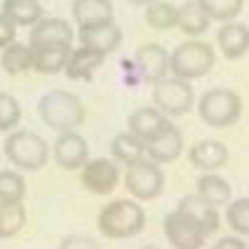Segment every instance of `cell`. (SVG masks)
Returning a JSON list of instances; mask_svg holds the SVG:
<instances>
[{
    "label": "cell",
    "instance_id": "277c9868",
    "mask_svg": "<svg viewBox=\"0 0 249 249\" xmlns=\"http://www.w3.org/2000/svg\"><path fill=\"white\" fill-rule=\"evenodd\" d=\"M215 67V50L205 40H188L178 45L170 54V72L180 79H202Z\"/></svg>",
    "mask_w": 249,
    "mask_h": 249
},
{
    "label": "cell",
    "instance_id": "5bb4252c",
    "mask_svg": "<svg viewBox=\"0 0 249 249\" xmlns=\"http://www.w3.org/2000/svg\"><path fill=\"white\" fill-rule=\"evenodd\" d=\"M146 153L153 163H173L178 156L183 153V133L178 131V126H168L165 131H160L158 136H153L151 141H146Z\"/></svg>",
    "mask_w": 249,
    "mask_h": 249
},
{
    "label": "cell",
    "instance_id": "44dd1931",
    "mask_svg": "<svg viewBox=\"0 0 249 249\" xmlns=\"http://www.w3.org/2000/svg\"><path fill=\"white\" fill-rule=\"evenodd\" d=\"M72 40H74V30L69 25V20L62 18H40L30 30V45H37V42L72 45Z\"/></svg>",
    "mask_w": 249,
    "mask_h": 249
},
{
    "label": "cell",
    "instance_id": "d590c367",
    "mask_svg": "<svg viewBox=\"0 0 249 249\" xmlns=\"http://www.w3.org/2000/svg\"><path fill=\"white\" fill-rule=\"evenodd\" d=\"M131 5H148V3H153V0H128Z\"/></svg>",
    "mask_w": 249,
    "mask_h": 249
},
{
    "label": "cell",
    "instance_id": "ba28073f",
    "mask_svg": "<svg viewBox=\"0 0 249 249\" xmlns=\"http://www.w3.org/2000/svg\"><path fill=\"white\" fill-rule=\"evenodd\" d=\"M163 232H165L168 242L175 249H200L205 244V239H207L202 227L190 215H185L183 210H173L170 215H165Z\"/></svg>",
    "mask_w": 249,
    "mask_h": 249
},
{
    "label": "cell",
    "instance_id": "30bf717a",
    "mask_svg": "<svg viewBox=\"0 0 249 249\" xmlns=\"http://www.w3.org/2000/svg\"><path fill=\"white\" fill-rule=\"evenodd\" d=\"M52 156H54V163L59 168L79 170L89 160V146H87L84 136H79L77 131H64L52 143Z\"/></svg>",
    "mask_w": 249,
    "mask_h": 249
},
{
    "label": "cell",
    "instance_id": "7a4b0ae2",
    "mask_svg": "<svg viewBox=\"0 0 249 249\" xmlns=\"http://www.w3.org/2000/svg\"><path fill=\"white\" fill-rule=\"evenodd\" d=\"M37 111L45 126L64 133V131H74L84 124L87 111H84V104L79 101V96L69 94L64 89H54L47 91L40 104H37Z\"/></svg>",
    "mask_w": 249,
    "mask_h": 249
},
{
    "label": "cell",
    "instance_id": "f1b7e54d",
    "mask_svg": "<svg viewBox=\"0 0 249 249\" xmlns=\"http://www.w3.org/2000/svg\"><path fill=\"white\" fill-rule=\"evenodd\" d=\"M25 193V178L18 170H0V202H22Z\"/></svg>",
    "mask_w": 249,
    "mask_h": 249
},
{
    "label": "cell",
    "instance_id": "d6986e66",
    "mask_svg": "<svg viewBox=\"0 0 249 249\" xmlns=\"http://www.w3.org/2000/svg\"><path fill=\"white\" fill-rule=\"evenodd\" d=\"M170 126L168 116L160 114L158 109H148V106H141V109H136L131 116H128V131L141 138L146 143V141H151L153 136H158L160 131H165Z\"/></svg>",
    "mask_w": 249,
    "mask_h": 249
},
{
    "label": "cell",
    "instance_id": "603a6c76",
    "mask_svg": "<svg viewBox=\"0 0 249 249\" xmlns=\"http://www.w3.org/2000/svg\"><path fill=\"white\" fill-rule=\"evenodd\" d=\"M111 156L116 163H124V165H131L141 158H146V146L143 141L136 138L131 131L126 133H116L114 141H111Z\"/></svg>",
    "mask_w": 249,
    "mask_h": 249
},
{
    "label": "cell",
    "instance_id": "8992f818",
    "mask_svg": "<svg viewBox=\"0 0 249 249\" xmlns=\"http://www.w3.org/2000/svg\"><path fill=\"white\" fill-rule=\"evenodd\" d=\"M153 104L165 116H185L195 104V91L188 79L163 77L153 84Z\"/></svg>",
    "mask_w": 249,
    "mask_h": 249
},
{
    "label": "cell",
    "instance_id": "9c48e42d",
    "mask_svg": "<svg viewBox=\"0 0 249 249\" xmlns=\"http://www.w3.org/2000/svg\"><path fill=\"white\" fill-rule=\"evenodd\" d=\"M79 170L82 185L94 195H109L119 185V165L114 158H91Z\"/></svg>",
    "mask_w": 249,
    "mask_h": 249
},
{
    "label": "cell",
    "instance_id": "52a82bcc",
    "mask_svg": "<svg viewBox=\"0 0 249 249\" xmlns=\"http://www.w3.org/2000/svg\"><path fill=\"white\" fill-rule=\"evenodd\" d=\"M124 185L136 200H156L165 188V175L158 163H153L151 158H141L126 165Z\"/></svg>",
    "mask_w": 249,
    "mask_h": 249
},
{
    "label": "cell",
    "instance_id": "e0dca14e",
    "mask_svg": "<svg viewBox=\"0 0 249 249\" xmlns=\"http://www.w3.org/2000/svg\"><path fill=\"white\" fill-rule=\"evenodd\" d=\"M217 47L222 50L225 59H239L249 52V27L244 22H222L217 30Z\"/></svg>",
    "mask_w": 249,
    "mask_h": 249
},
{
    "label": "cell",
    "instance_id": "7402d4cb",
    "mask_svg": "<svg viewBox=\"0 0 249 249\" xmlns=\"http://www.w3.org/2000/svg\"><path fill=\"white\" fill-rule=\"evenodd\" d=\"M210 22H212L210 15L202 10V5L197 0H188V3H183L178 8V27L188 37H200L202 32L210 30Z\"/></svg>",
    "mask_w": 249,
    "mask_h": 249
},
{
    "label": "cell",
    "instance_id": "4dcf8cb0",
    "mask_svg": "<svg viewBox=\"0 0 249 249\" xmlns=\"http://www.w3.org/2000/svg\"><path fill=\"white\" fill-rule=\"evenodd\" d=\"M22 119V109H20V101L13 94L0 91V133H5L10 128H15Z\"/></svg>",
    "mask_w": 249,
    "mask_h": 249
},
{
    "label": "cell",
    "instance_id": "836d02e7",
    "mask_svg": "<svg viewBox=\"0 0 249 249\" xmlns=\"http://www.w3.org/2000/svg\"><path fill=\"white\" fill-rule=\"evenodd\" d=\"M15 35H18V25L5 13H0V50L8 47L10 42H15Z\"/></svg>",
    "mask_w": 249,
    "mask_h": 249
},
{
    "label": "cell",
    "instance_id": "ac0fdd59",
    "mask_svg": "<svg viewBox=\"0 0 249 249\" xmlns=\"http://www.w3.org/2000/svg\"><path fill=\"white\" fill-rule=\"evenodd\" d=\"M188 160H190L195 168L210 173V170L222 168V165L230 160V151H227V146L222 143V141L207 138V141H197V143L188 151Z\"/></svg>",
    "mask_w": 249,
    "mask_h": 249
},
{
    "label": "cell",
    "instance_id": "d4e9b609",
    "mask_svg": "<svg viewBox=\"0 0 249 249\" xmlns=\"http://www.w3.org/2000/svg\"><path fill=\"white\" fill-rule=\"evenodd\" d=\"M143 18H146L148 27H153L158 32L178 27V8L173 3H168V0H153V3H148Z\"/></svg>",
    "mask_w": 249,
    "mask_h": 249
},
{
    "label": "cell",
    "instance_id": "83f0119b",
    "mask_svg": "<svg viewBox=\"0 0 249 249\" xmlns=\"http://www.w3.org/2000/svg\"><path fill=\"white\" fill-rule=\"evenodd\" d=\"M197 193H200L202 197H207L212 205H225V202L230 200V195H232V188H230V183L225 180L222 175H217V173L210 170V173L200 175Z\"/></svg>",
    "mask_w": 249,
    "mask_h": 249
},
{
    "label": "cell",
    "instance_id": "2e32d148",
    "mask_svg": "<svg viewBox=\"0 0 249 249\" xmlns=\"http://www.w3.org/2000/svg\"><path fill=\"white\" fill-rule=\"evenodd\" d=\"M121 27L111 22H104V25H94V27H82L79 30V42L87 45V47H94L99 52H104L106 57H109L111 52H116L121 47Z\"/></svg>",
    "mask_w": 249,
    "mask_h": 249
},
{
    "label": "cell",
    "instance_id": "4316f807",
    "mask_svg": "<svg viewBox=\"0 0 249 249\" xmlns=\"http://www.w3.org/2000/svg\"><path fill=\"white\" fill-rule=\"evenodd\" d=\"M27 222L22 202H0V239L15 237Z\"/></svg>",
    "mask_w": 249,
    "mask_h": 249
},
{
    "label": "cell",
    "instance_id": "d6a6232c",
    "mask_svg": "<svg viewBox=\"0 0 249 249\" xmlns=\"http://www.w3.org/2000/svg\"><path fill=\"white\" fill-rule=\"evenodd\" d=\"M59 249H104L96 239L84 237V234H69L59 242Z\"/></svg>",
    "mask_w": 249,
    "mask_h": 249
},
{
    "label": "cell",
    "instance_id": "9a60e30c",
    "mask_svg": "<svg viewBox=\"0 0 249 249\" xmlns=\"http://www.w3.org/2000/svg\"><path fill=\"white\" fill-rule=\"evenodd\" d=\"M178 210H183L185 215H190L205 234H215L220 230V215H217V205H212L207 197H202L200 193L195 195H185L178 202Z\"/></svg>",
    "mask_w": 249,
    "mask_h": 249
},
{
    "label": "cell",
    "instance_id": "6da1fadb",
    "mask_svg": "<svg viewBox=\"0 0 249 249\" xmlns=\"http://www.w3.org/2000/svg\"><path fill=\"white\" fill-rule=\"evenodd\" d=\"M96 227L109 239H128L146 227V212L136 200H114L101 207Z\"/></svg>",
    "mask_w": 249,
    "mask_h": 249
},
{
    "label": "cell",
    "instance_id": "5b68a950",
    "mask_svg": "<svg viewBox=\"0 0 249 249\" xmlns=\"http://www.w3.org/2000/svg\"><path fill=\"white\" fill-rule=\"evenodd\" d=\"M197 114L212 128H227V126L237 124L242 116V99H239V94H234L232 89H225V87L210 89L197 101Z\"/></svg>",
    "mask_w": 249,
    "mask_h": 249
},
{
    "label": "cell",
    "instance_id": "4fadbf2b",
    "mask_svg": "<svg viewBox=\"0 0 249 249\" xmlns=\"http://www.w3.org/2000/svg\"><path fill=\"white\" fill-rule=\"evenodd\" d=\"M104 62H106V54H104V52L82 45L79 50H72V52H69V59H67V64H64L62 72L67 74V79L89 82V79L94 77V69H99Z\"/></svg>",
    "mask_w": 249,
    "mask_h": 249
},
{
    "label": "cell",
    "instance_id": "e575fe53",
    "mask_svg": "<svg viewBox=\"0 0 249 249\" xmlns=\"http://www.w3.org/2000/svg\"><path fill=\"white\" fill-rule=\"evenodd\" d=\"M212 249H247V244L239 237H222Z\"/></svg>",
    "mask_w": 249,
    "mask_h": 249
},
{
    "label": "cell",
    "instance_id": "1f68e13d",
    "mask_svg": "<svg viewBox=\"0 0 249 249\" xmlns=\"http://www.w3.org/2000/svg\"><path fill=\"white\" fill-rule=\"evenodd\" d=\"M227 225L237 234H249V197H239L227 207Z\"/></svg>",
    "mask_w": 249,
    "mask_h": 249
},
{
    "label": "cell",
    "instance_id": "ffe728a7",
    "mask_svg": "<svg viewBox=\"0 0 249 249\" xmlns=\"http://www.w3.org/2000/svg\"><path fill=\"white\" fill-rule=\"evenodd\" d=\"M72 18L77 27H94L114 20V5L111 0H74L72 3Z\"/></svg>",
    "mask_w": 249,
    "mask_h": 249
},
{
    "label": "cell",
    "instance_id": "f546056e",
    "mask_svg": "<svg viewBox=\"0 0 249 249\" xmlns=\"http://www.w3.org/2000/svg\"><path fill=\"white\" fill-rule=\"evenodd\" d=\"M202 10L210 15V20L230 22L244 10V0H197Z\"/></svg>",
    "mask_w": 249,
    "mask_h": 249
},
{
    "label": "cell",
    "instance_id": "3957f363",
    "mask_svg": "<svg viewBox=\"0 0 249 249\" xmlns=\"http://www.w3.org/2000/svg\"><path fill=\"white\" fill-rule=\"evenodd\" d=\"M5 158L20 168V170H42L50 160V146H47V141L40 136V133H35V131H13L8 138H5Z\"/></svg>",
    "mask_w": 249,
    "mask_h": 249
},
{
    "label": "cell",
    "instance_id": "7c38bea8",
    "mask_svg": "<svg viewBox=\"0 0 249 249\" xmlns=\"http://www.w3.org/2000/svg\"><path fill=\"white\" fill-rule=\"evenodd\" d=\"M32 50V69L40 74H57L64 69L69 52H72V45H64V42H37V45H30Z\"/></svg>",
    "mask_w": 249,
    "mask_h": 249
},
{
    "label": "cell",
    "instance_id": "cb8c5ba5",
    "mask_svg": "<svg viewBox=\"0 0 249 249\" xmlns=\"http://www.w3.org/2000/svg\"><path fill=\"white\" fill-rule=\"evenodd\" d=\"M0 64L10 77H18L27 69H32V50L22 42H10L8 47H3V54H0Z\"/></svg>",
    "mask_w": 249,
    "mask_h": 249
},
{
    "label": "cell",
    "instance_id": "8fae6325",
    "mask_svg": "<svg viewBox=\"0 0 249 249\" xmlns=\"http://www.w3.org/2000/svg\"><path fill=\"white\" fill-rule=\"evenodd\" d=\"M133 67L138 77L143 82L156 84L158 79L168 77V69H170V57L168 52L158 45V42H148V45H141L136 57H133Z\"/></svg>",
    "mask_w": 249,
    "mask_h": 249
},
{
    "label": "cell",
    "instance_id": "484cf974",
    "mask_svg": "<svg viewBox=\"0 0 249 249\" xmlns=\"http://www.w3.org/2000/svg\"><path fill=\"white\" fill-rule=\"evenodd\" d=\"M3 13L15 22V25H35L42 18V5L40 0H5Z\"/></svg>",
    "mask_w": 249,
    "mask_h": 249
},
{
    "label": "cell",
    "instance_id": "8d00e7d4",
    "mask_svg": "<svg viewBox=\"0 0 249 249\" xmlns=\"http://www.w3.org/2000/svg\"><path fill=\"white\" fill-rule=\"evenodd\" d=\"M141 249H160V247H156V244H146V247H141Z\"/></svg>",
    "mask_w": 249,
    "mask_h": 249
}]
</instances>
